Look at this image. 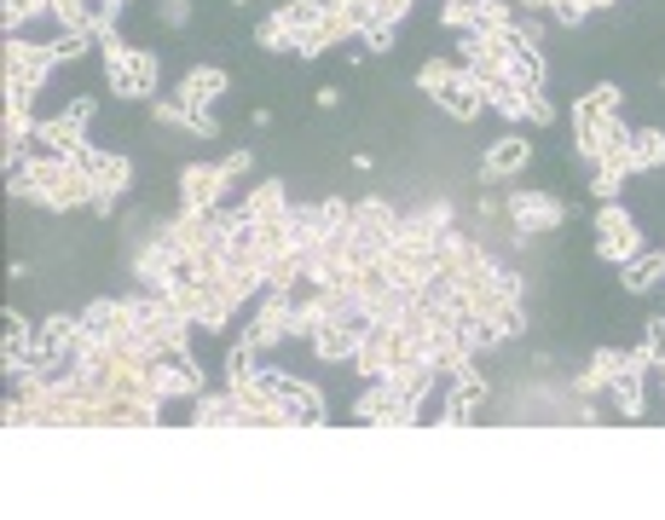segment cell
I'll return each instance as SVG.
<instances>
[{
	"label": "cell",
	"instance_id": "6da1fadb",
	"mask_svg": "<svg viewBox=\"0 0 665 520\" xmlns=\"http://www.w3.org/2000/svg\"><path fill=\"white\" fill-rule=\"evenodd\" d=\"M98 47H105V82H110L116 98H151V93H156V82H163V64H156V52L128 47L122 35H105Z\"/></svg>",
	"mask_w": 665,
	"mask_h": 520
},
{
	"label": "cell",
	"instance_id": "7a4b0ae2",
	"mask_svg": "<svg viewBox=\"0 0 665 520\" xmlns=\"http://www.w3.org/2000/svg\"><path fill=\"white\" fill-rule=\"evenodd\" d=\"M151 382L163 399H197L203 393V365L191 358V342H174V347H156L151 353Z\"/></svg>",
	"mask_w": 665,
	"mask_h": 520
},
{
	"label": "cell",
	"instance_id": "3957f363",
	"mask_svg": "<svg viewBox=\"0 0 665 520\" xmlns=\"http://www.w3.org/2000/svg\"><path fill=\"white\" fill-rule=\"evenodd\" d=\"M596 255L602 260H631V255H642V232H637V220H631V209L625 203H602L596 209Z\"/></svg>",
	"mask_w": 665,
	"mask_h": 520
},
{
	"label": "cell",
	"instance_id": "277c9868",
	"mask_svg": "<svg viewBox=\"0 0 665 520\" xmlns=\"http://www.w3.org/2000/svg\"><path fill=\"white\" fill-rule=\"evenodd\" d=\"M503 209H510V220H515V244H527V237H538V232H561V226H568V209H561L550 191H515Z\"/></svg>",
	"mask_w": 665,
	"mask_h": 520
},
{
	"label": "cell",
	"instance_id": "5b68a950",
	"mask_svg": "<svg viewBox=\"0 0 665 520\" xmlns=\"http://www.w3.org/2000/svg\"><path fill=\"white\" fill-rule=\"evenodd\" d=\"M272 393H278V416H284V428L290 423H301V428L330 423V405H325V393H318L313 382H295V376L272 370Z\"/></svg>",
	"mask_w": 665,
	"mask_h": 520
},
{
	"label": "cell",
	"instance_id": "8992f818",
	"mask_svg": "<svg viewBox=\"0 0 665 520\" xmlns=\"http://www.w3.org/2000/svg\"><path fill=\"white\" fill-rule=\"evenodd\" d=\"M353 416H359V423H394V428H411V423H422V411L417 405H406V399H399L394 393V382H388V376H376V382L365 388V393H359V405H353Z\"/></svg>",
	"mask_w": 665,
	"mask_h": 520
},
{
	"label": "cell",
	"instance_id": "52a82bcc",
	"mask_svg": "<svg viewBox=\"0 0 665 520\" xmlns=\"http://www.w3.org/2000/svg\"><path fill=\"white\" fill-rule=\"evenodd\" d=\"M226 186H232L226 163H191L179 174V209H220Z\"/></svg>",
	"mask_w": 665,
	"mask_h": 520
},
{
	"label": "cell",
	"instance_id": "ba28073f",
	"mask_svg": "<svg viewBox=\"0 0 665 520\" xmlns=\"http://www.w3.org/2000/svg\"><path fill=\"white\" fill-rule=\"evenodd\" d=\"M631 151V128H625V116H596V122L579 128V156L584 163H608V156Z\"/></svg>",
	"mask_w": 665,
	"mask_h": 520
},
{
	"label": "cell",
	"instance_id": "9c48e42d",
	"mask_svg": "<svg viewBox=\"0 0 665 520\" xmlns=\"http://www.w3.org/2000/svg\"><path fill=\"white\" fill-rule=\"evenodd\" d=\"M487 376H480L475 365H463L457 370V388H452V399H446V405H440V416H434V423H446V428H457V423H475V411L480 405H487Z\"/></svg>",
	"mask_w": 665,
	"mask_h": 520
},
{
	"label": "cell",
	"instance_id": "30bf717a",
	"mask_svg": "<svg viewBox=\"0 0 665 520\" xmlns=\"http://www.w3.org/2000/svg\"><path fill=\"white\" fill-rule=\"evenodd\" d=\"M290 324H295V312H290V295L284 289H267V302H260V312H255V324L244 330L249 342L267 353V347H278V342H290Z\"/></svg>",
	"mask_w": 665,
	"mask_h": 520
},
{
	"label": "cell",
	"instance_id": "8fae6325",
	"mask_svg": "<svg viewBox=\"0 0 665 520\" xmlns=\"http://www.w3.org/2000/svg\"><path fill=\"white\" fill-rule=\"evenodd\" d=\"M429 98H434V105L452 116V122H475V116L487 110V87H480V82H469V75H463V64H457V75H452V82L440 87V93H429Z\"/></svg>",
	"mask_w": 665,
	"mask_h": 520
},
{
	"label": "cell",
	"instance_id": "7c38bea8",
	"mask_svg": "<svg viewBox=\"0 0 665 520\" xmlns=\"http://www.w3.org/2000/svg\"><path fill=\"white\" fill-rule=\"evenodd\" d=\"M434 260H440V272H446V277L469 284V277L480 272V260H487V249H480L475 237H463V232H446V237H440V249H434Z\"/></svg>",
	"mask_w": 665,
	"mask_h": 520
},
{
	"label": "cell",
	"instance_id": "4fadbf2b",
	"mask_svg": "<svg viewBox=\"0 0 665 520\" xmlns=\"http://www.w3.org/2000/svg\"><path fill=\"white\" fill-rule=\"evenodd\" d=\"M527 163H533V139L503 133V139H492V151L480 156V174H487V179H510V174H521Z\"/></svg>",
	"mask_w": 665,
	"mask_h": 520
},
{
	"label": "cell",
	"instance_id": "5bb4252c",
	"mask_svg": "<svg viewBox=\"0 0 665 520\" xmlns=\"http://www.w3.org/2000/svg\"><path fill=\"white\" fill-rule=\"evenodd\" d=\"M197 428H244V405H237V393H197V411H191Z\"/></svg>",
	"mask_w": 665,
	"mask_h": 520
},
{
	"label": "cell",
	"instance_id": "9a60e30c",
	"mask_svg": "<svg viewBox=\"0 0 665 520\" xmlns=\"http://www.w3.org/2000/svg\"><path fill=\"white\" fill-rule=\"evenodd\" d=\"M625 365H631V353L602 347V353L591 358V370H579V376H573V393H584V399H591V393H602V388H614V376H619Z\"/></svg>",
	"mask_w": 665,
	"mask_h": 520
},
{
	"label": "cell",
	"instance_id": "2e32d148",
	"mask_svg": "<svg viewBox=\"0 0 665 520\" xmlns=\"http://www.w3.org/2000/svg\"><path fill=\"white\" fill-rule=\"evenodd\" d=\"M631 295H654L660 284H665V249H642V255H631L625 260V277H619Z\"/></svg>",
	"mask_w": 665,
	"mask_h": 520
},
{
	"label": "cell",
	"instance_id": "e0dca14e",
	"mask_svg": "<svg viewBox=\"0 0 665 520\" xmlns=\"http://www.w3.org/2000/svg\"><path fill=\"white\" fill-rule=\"evenodd\" d=\"M220 93H226V70H214V64H197V70H186V82H179V98H186L191 110H209Z\"/></svg>",
	"mask_w": 665,
	"mask_h": 520
},
{
	"label": "cell",
	"instance_id": "ac0fdd59",
	"mask_svg": "<svg viewBox=\"0 0 665 520\" xmlns=\"http://www.w3.org/2000/svg\"><path fill=\"white\" fill-rule=\"evenodd\" d=\"M625 110V93H619V82H596L591 93L573 105V128H584V122H596V116H619Z\"/></svg>",
	"mask_w": 665,
	"mask_h": 520
},
{
	"label": "cell",
	"instance_id": "d6986e66",
	"mask_svg": "<svg viewBox=\"0 0 665 520\" xmlns=\"http://www.w3.org/2000/svg\"><path fill=\"white\" fill-rule=\"evenodd\" d=\"M625 179H631V156H608V163H591V191H596V203H619V191H625Z\"/></svg>",
	"mask_w": 665,
	"mask_h": 520
},
{
	"label": "cell",
	"instance_id": "ffe728a7",
	"mask_svg": "<svg viewBox=\"0 0 665 520\" xmlns=\"http://www.w3.org/2000/svg\"><path fill=\"white\" fill-rule=\"evenodd\" d=\"M503 75H510L521 93H538V87H544V75H550V64H544V52H538V47H515V52H510V64H503Z\"/></svg>",
	"mask_w": 665,
	"mask_h": 520
},
{
	"label": "cell",
	"instance_id": "44dd1931",
	"mask_svg": "<svg viewBox=\"0 0 665 520\" xmlns=\"http://www.w3.org/2000/svg\"><path fill=\"white\" fill-rule=\"evenodd\" d=\"M642 376H649V365H637V358H631V365L614 376V388H608L614 405H619V416H631V423L642 416Z\"/></svg>",
	"mask_w": 665,
	"mask_h": 520
},
{
	"label": "cell",
	"instance_id": "7402d4cb",
	"mask_svg": "<svg viewBox=\"0 0 665 520\" xmlns=\"http://www.w3.org/2000/svg\"><path fill=\"white\" fill-rule=\"evenodd\" d=\"M244 209H249L255 220H284V214H290V191H284V179H267V186H255Z\"/></svg>",
	"mask_w": 665,
	"mask_h": 520
},
{
	"label": "cell",
	"instance_id": "603a6c76",
	"mask_svg": "<svg viewBox=\"0 0 665 520\" xmlns=\"http://www.w3.org/2000/svg\"><path fill=\"white\" fill-rule=\"evenodd\" d=\"M487 110H498V116H510V122H521V116H527V93H521L510 75H498V82H487Z\"/></svg>",
	"mask_w": 665,
	"mask_h": 520
},
{
	"label": "cell",
	"instance_id": "cb8c5ba5",
	"mask_svg": "<svg viewBox=\"0 0 665 520\" xmlns=\"http://www.w3.org/2000/svg\"><path fill=\"white\" fill-rule=\"evenodd\" d=\"M631 174H642V168H660L665 163V133L660 128H642V133H631Z\"/></svg>",
	"mask_w": 665,
	"mask_h": 520
},
{
	"label": "cell",
	"instance_id": "d4e9b609",
	"mask_svg": "<svg viewBox=\"0 0 665 520\" xmlns=\"http://www.w3.org/2000/svg\"><path fill=\"white\" fill-rule=\"evenodd\" d=\"M255 47H260V52H295V35H290V24H284V17L272 12L267 24L255 29Z\"/></svg>",
	"mask_w": 665,
	"mask_h": 520
},
{
	"label": "cell",
	"instance_id": "484cf974",
	"mask_svg": "<svg viewBox=\"0 0 665 520\" xmlns=\"http://www.w3.org/2000/svg\"><path fill=\"white\" fill-rule=\"evenodd\" d=\"M452 75H457V64H452V58H429V64L417 70V87H422V93H440V87L452 82Z\"/></svg>",
	"mask_w": 665,
	"mask_h": 520
},
{
	"label": "cell",
	"instance_id": "4316f807",
	"mask_svg": "<svg viewBox=\"0 0 665 520\" xmlns=\"http://www.w3.org/2000/svg\"><path fill=\"white\" fill-rule=\"evenodd\" d=\"M591 12H596L591 0H550V17H556L561 29H579L584 17H591Z\"/></svg>",
	"mask_w": 665,
	"mask_h": 520
},
{
	"label": "cell",
	"instance_id": "83f0119b",
	"mask_svg": "<svg viewBox=\"0 0 665 520\" xmlns=\"http://www.w3.org/2000/svg\"><path fill=\"white\" fill-rule=\"evenodd\" d=\"M475 17H480V0H446V24L469 35L475 29Z\"/></svg>",
	"mask_w": 665,
	"mask_h": 520
},
{
	"label": "cell",
	"instance_id": "f1b7e54d",
	"mask_svg": "<svg viewBox=\"0 0 665 520\" xmlns=\"http://www.w3.org/2000/svg\"><path fill=\"white\" fill-rule=\"evenodd\" d=\"M156 17H163L168 29H186L191 24V0H156Z\"/></svg>",
	"mask_w": 665,
	"mask_h": 520
},
{
	"label": "cell",
	"instance_id": "f546056e",
	"mask_svg": "<svg viewBox=\"0 0 665 520\" xmlns=\"http://www.w3.org/2000/svg\"><path fill=\"white\" fill-rule=\"evenodd\" d=\"M35 12H52V0H7V29H18Z\"/></svg>",
	"mask_w": 665,
	"mask_h": 520
},
{
	"label": "cell",
	"instance_id": "4dcf8cb0",
	"mask_svg": "<svg viewBox=\"0 0 665 520\" xmlns=\"http://www.w3.org/2000/svg\"><path fill=\"white\" fill-rule=\"evenodd\" d=\"M527 122H533V128H550V122H556V105L544 98V87L527 93Z\"/></svg>",
	"mask_w": 665,
	"mask_h": 520
},
{
	"label": "cell",
	"instance_id": "1f68e13d",
	"mask_svg": "<svg viewBox=\"0 0 665 520\" xmlns=\"http://www.w3.org/2000/svg\"><path fill=\"white\" fill-rule=\"evenodd\" d=\"M394 29H399V24H371L365 35H359V42H365L371 52H394Z\"/></svg>",
	"mask_w": 665,
	"mask_h": 520
},
{
	"label": "cell",
	"instance_id": "d6a6232c",
	"mask_svg": "<svg viewBox=\"0 0 665 520\" xmlns=\"http://www.w3.org/2000/svg\"><path fill=\"white\" fill-rule=\"evenodd\" d=\"M406 12H411V0H376V17H382V24H406Z\"/></svg>",
	"mask_w": 665,
	"mask_h": 520
},
{
	"label": "cell",
	"instance_id": "836d02e7",
	"mask_svg": "<svg viewBox=\"0 0 665 520\" xmlns=\"http://www.w3.org/2000/svg\"><path fill=\"white\" fill-rule=\"evenodd\" d=\"M249 168H255V151H232V156H226V174H232V179L249 174Z\"/></svg>",
	"mask_w": 665,
	"mask_h": 520
},
{
	"label": "cell",
	"instance_id": "e575fe53",
	"mask_svg": "<svg viewBox=\"0 0 665 520\" xmlns=\"http://www.w3.org/2000/svg\"><path fill=\"white\" fill-rule=\"evenodd\" d=\"M313 98H318V110H336L341 105V87H318Z\"/></svg>",
	"mask_w": 665,
	"mask_h": 520
},
{
	"label": "cell",
	"instance_id": "d590c367",
	"mask_svg": "<svg viewBox=\"0 0 665 520\" xmlns=\"http://www.w3.org/2000/svg\"><path fill=\"white\" fill-rule=\"evenodd\" d=\"M550 0H515V12H544Z\"/></svg>",
	"mask_w": 665,
	"mask_h": 520
},
{
	"label": "cell",
	"instance_id": "8d00e7d4",
	"mask_svg": "<svg viewBox=\"0 0 665 520\" xmlns=\"http://www.w3.org/2000/svg\"><path fill=\"white\" fill-rule=\"evenodd\" d=\"M591 7H596V12H602V7H619V0H591Z\"/></svg>",
	"mask_w": 665,
	"mask_h": 520
},
{
	"label": "cell",
	"instance_id": "74e56055",
	"mask_svg": "<svg viewBox=\"0 0 665 520\" xmlns=\"http://www.w3.org/2000/svg\"><path fill=\"white\" fill-rule=\"evenodd\" d=\"M654 370H660V376H665V365H654Z\"/></svg>",
	"mask_w": 665,
	"mask_h": 520
}]
</instances>
